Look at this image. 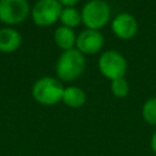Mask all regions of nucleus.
Instances as JSON below:
<instances>
[{
	"mask_svg": "<svg viewBox=\"0 0 156 156\" xmlns=\"http://www.w3.org/2000/svg\"><path fill=\"white\" fill-rule=\"evenodd\" d=\"M85 69V56L79 52L76 48L62 51L58 56L55 71L58 80L73 82L78 79Z\"/></svg>",
	"mask_w": 156,
	"mask_h": 156,
	"instance_id": "nucleus-1",
	"label": "nucleus"
},
{
	"mask_svg": "<svg viewBox=\"0 0 156 156\" xmlns=\"http://www.w3.org/2000/svg\"><path fill=\"white\" fill-rule=\"evenodd\" d=\"M63 89L65 87L57 78L41 77L33 84L32 96L40 105L52 106L62 100Z\"/></svg>",
	"mask_w": 156,
	"mask_h": 156,
	"instance_id": "nucleus-2",
	"label": "nucleus"
},
{
	"mask_svg": "<svg viewBox=\"0 0 156 156\" xmlns=\"http://www.w3.org/2000/svg\"><path fill=\"white\" fill-rule=\"evenodd\" d=\"M80 16L87 29L100 30L111 20V9L105 0H89L82 7Z\"/></svg>",
	"mask_w": 156,
	"mask_h": 156,
	"instance_id": "nucleus-3",
	"label": "nucleus"
},
{
	"mask_svg": "<svg viewBox=\"0 0 156 156\" xmlns=\"http://www.w3.org/2000/svg\"><path fill=\"white\" fill-rule=\"evenodd\" d=\"M98 68L105 78L115 80L118 78H124L128 69V63L121 52L116 50H106L98 60Z\"/></svg>",
	"mask_w": 156,
	"mask_h": 156,
	"instance_id": "nucleus-4",
	"label": "nucleus"
},
{
	"mask_svg": "<svg viewBox=\"0 0 156 156\" xmlns=\"http://www.w3.org/2000/svg\"><path fill=\"white\" fill-rule=\"evenodd\" d=\"M62 9L58 0H38L30 9V16L37 26L49 27L60 20Z\"/></svg>",
	"mask_w": 156,
	"mask_h": 156,
	"instance_id": "nucleus-5",
	"label": "nucleus"
},
{
	"mask_svg": "<svg viewBox=\"0 0 156 156\" xmlns=\"http://www.w3.org/2000/svg\"><path fill=\"white\" fill-rule=\"evenodd\" d=\"M30 13L27 0H0V21L13 26L22 23Z\"/></svg>",
	"mask_w": 156,
	"mask_h": 156,
	"instance_id": "nucleus-6",
	"label": "nucleus"
},
{
	"mask_svg": "<svg viewBox=\"0 0 156 156\" xmlns=\"http://www.w3.org/2000/svg\"><path fill=\"white\" fill-rule=\"evenodd\" d=\"M105 38L100 30L83 29L76 40V49L85 55H95L104 48Z\"/></svg>",
	"mask_w": 156,
	"mask_h": 156,
	"instance_id": "nucleus-7",
	"label": "nucleus"
},
{
	"mask_svg": "<svg viewBox=\"0 0 156 156\" xmlns=\"http://www.w3.org/2000/svg\"><path fill=\"white\" fill-rule=\"evenodd\" d=\"M111 30L117 38L122 40H129L138 33V21L133 15L121 12L112 18Z\"/></svg>",
	"mask_w": 156,
	"mask_h": 156,
	"instance_id": "nucleus-8",
	"label": "nucleus"
},
{
	"mask_svg": "<svg viewBox=\"0 0 156 156\" xmlns=\"http://www.w3.org/2000/svg\"><path fill=\"white\" fill-rule=\"evenodd\" d=\"M22 43V37L18 30L11 27L0 29V51L1 52H13Z\"/></svg>",
	"mask_w": 156,
	"mask_h": 156,
	"instance_id": "nucleus-9",
	"label": "nucleus"
},
{
	"mask_svg": "<svg viewBox=\"0 0 156 156\" xmlns=\"http://www.w3.org/2000/svg\"><path fill=\"white\" fill-rule=\"evenodd\" d=\"M76 40H77V34L72 28L60 26L55 29L54 32V41L58 49L62 51H67L71 49L76 48Z\"/></svg>",
	"mask_w": 156,
	"mask_h": 156,
	"instance_id": "nucleus-10",
	"label": "nucleus"
},
{
	"mask_svg": "<svg viewBox=\"0 0 156 156\" xmlns=\"http://www.w3.org/2000/svg\"><path fill=\"white\" fill-rule=\"evenodd\" d=\"M61 101L66 106H68L71 108H79L85 104L87 94L79 87L68 85V87H65V89H63V94H62V100Z\"/></svg>",
	"mask_w": 156,
	"mask_h": 156,
	"instance_id": "nucleus-11",
	"label": "nucleus"
},
{
	"mask_svg": "<svg viewBox=\"0 0 156 156\" xmlns=\"http://www.w3.org/2000/svg\"><path fill=\"white\" fill-rule=\"evenodd\" d=\"M61 26L68 27V28H76L82 23V16L80 11L76 7H63L60 15Z\"/></svg>",
	"mask_w": 156,
	"mask_h": 156,
	"instance_id": "nucleus-12",
	"label": "nucleus"
},
{
	"mask_svg": "<svg viewBox=\"0 0 156 156\" xmlns=\"http://www.w3.org/2000/svg\"><path fill=\"white\" fill-rule=\"evenodd\" d=\"M141 116L147 124L156 127V96L147 99L143 104Z\"/></svg>",
	"mask_w": 156,
	"mask_h": 156,
	"instance_id": "nucleus-13",
	"label": "nucleus"
},
{
	"mask_svg": "<svg viewBox=\"0 0 156 156\" xmlns=\"http://www.w3.org/2000/svg\"><path fill=\"white\" fill-rule=\"evenodd\" d=\"M111 93L115 98L122 99L126 98L129 94V83L126 78H118L115 80H111Z\"/></svg>",
	"mask_w": 156,
	"mask_h": 156,
	"instance_id": "nucleus-14",
	"label": "nucleus"
},
{
	"mask_svg": "<svg viewBox=\"0 0 156 156\" xmlns=\"http://www.w3.org/2000/svg\"><path fill=\"white\" fill-rule=\"evenodd\" d=\"M80 0H58V2L62 5V7H76V5Z\"/></svg>",
	"mask_w": 156,
	"mask_h": 156,
	"instance_id": "nucleus-15",
	"label": "nucleus"
},
{
	"mask_svg": "<svg viewBox=\"0 0 156 156\" xmlns=\"http://www.w3.org/2000/svg\"><path fill=\"white\" fill-rule=\"evenodd\" d=\"M150 147H151V151L156 155V132H154V134L151 135V139H150Z\"/></svg>",
	"mask_w": 156,
	"mask_h": 156,
	"instance_id": "nucleus-16",
	"label": "nucleus"
}]
</instances>
